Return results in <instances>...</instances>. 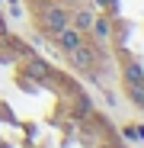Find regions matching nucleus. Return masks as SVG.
Listing matches in <instances>:
<instances>
[{
	"label": "nucleus",
	"instance_id": "nucleus-10",
	"mask_svg": "<svg viewBox=\"0 0 144 148\" xmlns=\"http://www.w3.org/2000/svg\"><path fill=\"white\" fill-rule=\"evenodd\" d=\"M96 3H103V7H109V3H115V0H96Z\"/></svg>",
	"mask_w": 144,
	"mask_h": 148
},
{
	"label": "nucleus",
	"instance_id": "nucleus-8",
	"mask_svg": "<svg viewBox=\"0 0 144 148\" xmlns=\"http://www.w3.org/2000/svg\"><path fill=\"white\" fill-rule=\"evenodd\" d=\"M32 74H35V77H45V64L35 61V64H32Z\"/></svg>",
	"mask_w": 144,
	"mask_h": 148
},
{
	"label": "nucleus",
	"instance_id": "nucleus-6",
	"mask_svg": "<svg viewBox=\"0 0 144 148\" xmlns=\"http://www.w3.org/2000/svg\"><path fill=\"white\" fill-rule=\"evenodd\" d=\"M93 32L99 36V39H106V36H109V23H106V19H93Z\"/></svg>",
	"mask_w": 144,
	"mask_h": 148
},
{
	"label": "nucleus",
	"instance_id": "nucleus-2",
	"mask_svg": "<svg viewBox=\"0 0 144 148\" xmlns=\"http://www.w3.org/2000/svg\"><path fill=\"white\" fill-rule=\"evenodd\" d=\"M70 61H74V68H80V71H87V68H93V52H90V48L80 42L77 48H70Z\"/></svg>",
	"mask_w": 144,
	"mask_h": 148
},
{
	"label": "nucleus",
	"instance_id": "nucleus-1",
	"mask_svg": "<svg viewBox=\"0 0 144 148\" xmlns=\"http://www.w3.org/2000/svg\"><path fill=\"white\" fill-rule=\"evenodd\" d=\"M45 26L51 29V32H61V29L67 26V13H64L61 7H48V10H45Z\"/></svg>",
	"mask_w": 144,
	"mask_h": 148
},
{
	"label": "nucleus",
	"instance_id": "nucleus-5",
	"mask_svg": "<svg viewBox=\"0 0 144 148\" xmlns=\"http://www.w3.org/2000/svg\"><path fill=\"white\" fill-rule=\"evenodd\" d=\"M128 93L135 97L138 106H144V81H128Z\"/></svg>",
	"mask_w": 144,
	"mask_h": 148
},
{
	"label": "nucleus",
	"instance_id": "nucleus-7",
	"mask_svg": "<svg viewBox=\"0 0 144 148\" xmlns=\"http://www.w3.org/2000/svg\"><path fill=\"white\" fill-rule=\"evenodd\" d=\"M125 77H128V81H144V71H141L138 64H128V68H125Z\"/></svg>",
	"mask_w": 144,
	"mask_h": 148
},
{
	"label": "nucleus",
	"instance_id": "nucleus-9",
	"mask_svg": "<svg viewBox=\"0 0 144 148\" xmlns=\"http://www.w3.org/2000/svg\"><path fill=\"white\" fill-rule=\"evenodd\" d=\"M77 110H80V113H87V110H90V100H87V97H80V100H77Z\"/></svg>",
	"mask_w": 144,
	"mask_h": 148
},
{
	"label": "nucleus",
	"instance_id": "nucleus-3",
	"mask_svg": "<svg viewBox=\"0 0 144 148\" xmlns=\"http://www.w3.org/2000/svg\"><path fill=\"white\" fill-rule=\"evenodd\" d=\"M58 39H61V48H64V52H70V48H77L80 45V29H61L58 32Z\"/></svg>",
	"mask_w": 144,
	"mask_h": 148
},
{
	"label": "nucleus",
	"instance_id": "nucleus-4",
	"mask_svg": "<svg viewBox=\"0 0 144 148\" xmlns=\"http://www.w3.org/2000/svg\"><path fill=\"white\" fill-rule=\"evenodd\" d=\"M93 19H96V16H93L90 10H80V13L74 16V29H80V32H83V29H93Z\"/></svg>",
	"mask_w": 144,
	"mask_h": 148
}]
</instances>
